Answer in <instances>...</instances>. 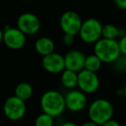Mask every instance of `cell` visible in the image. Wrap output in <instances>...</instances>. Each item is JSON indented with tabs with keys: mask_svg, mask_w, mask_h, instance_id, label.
I'll list each match as a JSON object with an SVG mask.
<instances>
[{
	"mask_svg": "<svg viewBox=\"0 0 126 126\" xmlns=\"http://www.w3.org/2000/svg\"><path fill=\"white\" fill-rule=\"evenodd\" d=\"M40 107L44 113L57 118L65 111L64 95L55 90H49L40 98Z\"/></svg>",
	"mask_w": 126,
	"mask_h": 126,
	"instance_id": "obj_1",
	"label": "cell"
},
{
	"mask_svg": "<svg viewBox=\"0 0 126 126\" xmlns=\"http://www.w3.org/2000/svg\"><path fill=\"white\" fill-rule=\"evenodd\" d=\"M88 113L90 121L101 126L106 121L112 118L114 107L107 99H97L90 104Z\"/></svg>",
	"mask_w": 126,
	"mask_h": 126,
	"instance_id": "obj_2",
	"label": "cell"
},
{
	"mask_svg": "<svg viewBox=\"0 0 126 126\" xmlns=\"http://www.w3.org/2000/svg\"><path fill=\"white\" fill-rule=\"evenodd\" d=\"M94 54L102 63L112 64L121 55L117 40L100 38L94 46Z\"/></svg>",
	"mask_w": 126,
	"mask_h": 126,
	"instance_id": "obj_3",
	"label": "cell"
},
{
	"mask_svg": "<svg viewBox=\"0 0 126 126\" xmlns=\"http://www.w3.org/2000/svg\"><path fill=\"white\" fill-rule=\"evenodd\" d=\"M102 24L96 18H88L82 22L80 29V38L87 44H94L102 38Z\"/></svg>",
	"mask_w": 126,
	"mask_h": 126,
	"instance_id": "obj_4",
	"label": "cell"
},
{
	"mask_svg": "<svg viewBox=\"0 0 126 126\" xmlns=\"http://www.w3.org/2000/svg\"><path fill=\"white\" fill-rule=\"evenodd\" d=\"M26 111L25 101L18 99L15 95L9 97L3 104V113L11 121L21 120L25 116Z\"/></svg>",
	"mask_w": 126,
	"mask_h": 126,
	"instance_id": "obj_5",
	"label": "cell"
},
{
	"mask_svg": "<svg viewBox=\"0 0 126 126\" xmlns=\"http://www.w3.org/2000/svg\"><path fill=\"white\" fill-rule=\"evenodd\" d=\"M100 85V81L96 73L85 69L77 73V86L85 94H91L97 92Z\"/></svg>",
	"mask_w": 126,
	"mask_h": 126,
	"instance_id": "obj_6",
	"label": "cell"
},
{
	"mask_svg": "<svg viewBox=\"0 0 126 126\" xmlns=\"http://www.w3.org/2000/svg\"><path fill=\"white\" fill-rule=\"evenodd\" d=\"M82 20L78 13L73 10H68L63 13L59 20L60 28L64 34L76 36L79 34Z\"/></svg>",
	"mask_w": 126,
	"mask_h": 126,
	"instance_id": "obj_7",
	"label": "cell"
},
{
	"mask_svg": "<svg viewBox=\"0 0 126 126\" xmlns=\"http://www.w3.org/2000/svg\"><path fill=\"white\" fill-rule=\"evenodd\" d=\"M17 29L25 35H33L40 29V21L33 13L25 12L19 16L17 19Z\"/></svg>",
	"mask_w": 126,
	"mask_h": 126,
	"instance_id": "obj_8",
	"label": "cell"
},
{
	"mask_svg": "<svg viewBox=\"0 0 126 126\" xmlns=\"http://www.w3.org/2000/svg\"><path fill=\"white\" fill-rule=\"evenodd\" d=\"M65 107L72 112H79L84 110L88 104V98L80 90H70L64 95Z\"/></svg>",
	"mask_w": 126,
	"mask_h": 126,
	"instance_id": "obj_9",
	"label": "cell"
},
{
	"mask_svg": "<svg viewBox=\"0 0 126 126\" xmlns=\"http://www.w3.org/2000/svg\"><path fill=\"white\" fill-rule=\"evenodd\" d=\"M3 42L9 49L18 50L25 45L26 35L17 28L6 26L3 34Z\"/></svg>",
	"mask_w": 126,
	"mask_h": 126,
	"instance_id": "obj_10",
	"label": "cell"
},
{
	"mask_svg": "<svg viewBox=\"0 0 126 126\" xmlns=\"http://www.w3.org/2000/svg\"><path fill=\"white\" fill-rule=\"evenodd\" d=\"M85 59H86V55L81 51L76 50V49L69 51L63 56L65 69L79 73L80 71L84 69Z\"/></svg>",
	"mask_w": 126,
	"mask_h": 126,
	"instance_id": "obj_11",
	"label": "cell"
},
{
	"mask_svg": "<svg viewBox=\"0 0 126 126\" xmlns=\"http://www.w3.org/2000/svg\"><path fill=\"white\" fill-rule=\"evenodd\" d=\"M42 67L50 74H60L65 69L63 56L53 52L42 58Z\"/></svg>",
	"mask_w": 126,
	"mask_h": 126,
	"instance_id": "obj_12",
	"label": "cell"
},
{
	"mask_svg": "<svg viewBox=\"0 0 126 126\" xmlns=\"http://www.w3.org/2000/svg\"><path fill=\"white\" fill-rule=\"evenodd\" d=\"M34 49L39 54L44 57V56L54 52L55 44L53 41L49 37H40L35 42Z\"/></svg>",
	"mask_w": 126,
	"mask_h": 126,
	"instance_id": "obj_13",
	"label": "cell"
},
{
	"mask_svg": "<svg viewBox=\"0 0 126 126\" xmlns=\"http://www.w3.org/2000/svg\"><path fill=\"white\" fill-rule=\"evenodd\" d=\"M61 83L67 89H74L77 86V73L64 69L61 73Z\"/></svg>",
	"mask_w": 126,
	"mask_h": 126,
	"instance_id": "obj_14",
	"label": "cell"
},
{
	"mask_svg": "<svg viewBox=\"0 0 126 126\" xmlns=\"http://www.w3.org/2000/svg\"><path fill=\"white\" fill-rule=\"evenodd\" d=\"M33 87L28 82H21L16 86L15 88V96L18 99L26 101L29 99L33 95Z\"/></svg>",
	"mask_w": 126,
	"mask_h": 126,
	"instance_id": "obj_15",
	"label": "cell"
},
{
	"mask_svg": "<svg viewBox=\"0 0 126 126\" xmlns=\"http://www.w3.org/2000/svg\"><path fill=\"white\" fill-rule=\"evenodd\" d=\"M102 62L94 54L86 56L84 62V69L90 72L96 73L100 69Z\"/></svg>",
	"mask_w": 126,
	"mask_h": 126,
	"instance_id": "obj_16",
	"label": "cell"
},
{
	"mask_svg": "<svg viewBox=\"0 0 126 126\" xmlns=\"http://www.w3.org/2000/svg\"><path fill=\"white\" fill-rule=\"evenodd\" d=\"M101 35L102 38L108 40H117L118 37H120V29L113 24H106L102 27Z\"/></svg>",
	"mask_w": 126,
	"mask_h": 126,
	"instance_id": "obj_17",
	"label": "cell"
},
{
	"mask_svg": "<svg viewBox=\"0 0 126 126\" xmlns=\"http://www.w3.org/2000/svg\"><path fill=\"white\" fill-rule=\"evenodd\" d=\"M54 125V118L46 113L40 114L34 121V126H53Z\"/></svg>",
	"mask_w": 126,
	"mask_h": 126,
	"instance_id": "obj_18",
	"label": "cell"
},
{
	"mask_svg": "<svg viewBox=\"0 0 126 126\" xmlns=\"http://www.w3.org/2000/svg\"><path fill=\"white\" fill-rule=\"evenodd\" d=\"M112 64L114 65V68L116 71L120 73L126 72V56L121 54Z\"/></svg>",
	"mask_w": 126,
	"mask_h": 126,
	"instance_id": "obj_19",
	"label": "cell"
},
{
	"mask_svg": "<svg viewBox=\"0 0 126 126\" xmlns=\"http://www.w3.org/2000/svg\"><path fill=\"white\" fill-rule=\"evenodd\" d=\"M118 47H119V50L121 54L126 56V35L120 37L119 41H118Z\"/></svg>",
	"mask_w": 126,
	"mask_h": 126,
	"instance_id": "obj_20",
	"label": "cell"
},
{
	"mask_svg": "<svg viewBox=\"0 0 126 126\" xmlns=\"http://www.w3.org/2000/svg\"><path fill=\"white\" fill-rule=\"evenodd\" d=\"M75 42V36L71 35H67L64 34L63 36V42L66 46H71Z\"/></svg>",
	"mask_w": 126,
	"mask_h": 126,
	"instance_id": "obj_21",
	"label": "cell"
},
{
	"mask_svg": "<svg viewBox=\"0 0 126 126\" xmlns=\"http://www.w3.org/2000/svg\"><path fill=\"white\" fill-rule=\"evenodd\" d=\"M114 3L118 8L126 10V0H114Z\"/></svg>",
	"mask_w": 126,
	"mask_h": 126,
	"instance_id": "obj_22",
	"label": "cell"
},
{
	"mask_svg": "<svg viewBox=\"0 0 126 126\" xmlns=\"http://www.w3.org/2000/svg\"><path fill=\"white\" fill-rule=\"evenodd\" d=\"M101 126H121V125H120L117 120L111 118V119L106 121V123H104Z\"/></svg>",
	"mask_w": 126,
	"mask_h": 126,
	"instance_id": "obj_23",
	"label": "cell"
},
{
	"mask_svg": "<svg viewBox=\"0 0 126 126\" xmlns=\"http://www.w3.org/2000/svg\"><path fill=\"white\" fill-rule=\"evenodd\" d=\"M81 126H99V125H96V124H94V123H93V122H91V121L89 120V121L83 123Z\"/></svg>",
	"mask_w": 126,
	"mask_h": 126,
	"instance_id": "obj_24",
	"label": "cell"
},
{
	"mask_svg": "<svg viewBox=\"0 0 126 126\" xmlns=\"http://www.w3.org/2000/svg\"><path fill=\"white\" fill-rule=\"evenodd\" d=\"M60 126H78L76 124L73 123V122H64Z\"/></svg>",
	"mask_w": 126,
	"mask_h": 126,
	"instance_id": "obj_25",
	"label": "cell"
},
{
	"mask_svg": "<svg viewBox=\"0 0 126 126\" xmlns=\"http://www.w3.org/2000/svg\"><path fill=\"white\" fill-rule=\"evenodd\" d=\"M117 95L118 96H124V92H123V88L122 89H118V91H117Z\"/></svg>",
	"mask_w": 126,
	"mask_h": 126,
	"instance_id": "obj_26",
	"label": "cell"
},
{
	"mask_svg": "<svg viewBox=\"0 0 126 126\" xmlns=\"http://www.w3.org/2000/svg\"><path fill=\"white\" fill-rule=\"evenodd\" d=\"M3 31L0 29V43L3 42Z\"/></svg>",
	"mask_w": 126,
	"mask_h": 126,
	"instance_id": "obj_27",
	"label": "cell"
},
{
	"mask_svg": "<svg viewBox=\"0 0 126 126\" xmlns=\"http://www.w3.org/2000/svg\"><path fill=\"white\" fill-rule=\"evenodd\" d=\"M123 92H124V96L126 98V83L125 84V86H124V87H123Z\"/></svg>",
	"mask_w": 126,
	"mask_h": 126,
	"instance_id": "obj_28",
	"label": "cell"
}]
</instances>
